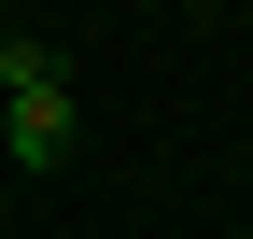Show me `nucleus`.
Returning a JSON list of instances; mask_svg holds the SVG:
<instances>
[{"label":"nucleus","instance_id":"nucleus-1","mask_svg":"<svg viewBox=\"0 0 253 239\" xmlns=\"http://www.w3.org/2000/svg\"><path fill=\"white\" fill-rule=\"evenodd\" d=\"M0 155H28V169H71V71H42L14 113H0Z\"/></svg>","mask_w":253,"mask_h":239},{"label":"nucleus","instance_id":"nucleus-2","mask_svg":"<svg viewBox=\"0 0 253 239\" xmlns=\"http://www.w3.org/2000/svg\"><path fill=\"white\" fill-rule=\"evenodd\" d=\"M42 71H56L42 42H0V113H14V99H28V84H42Z\"/></svg>","mask_w":253,"mask_h":239},{"label":"nucleus","instance_id":"nucleus-3","mask_svg":"<svg viewBox=\"0 0 253 239\" xmlns=\"http://www.w3.org/2000/svg\"><path fill=\"white\" fill-rule=\"evenodd\" d=\"M0 239H14V211H0Z\"/></svg>","mask_w":253,"mask_h":239}]
</instances>
